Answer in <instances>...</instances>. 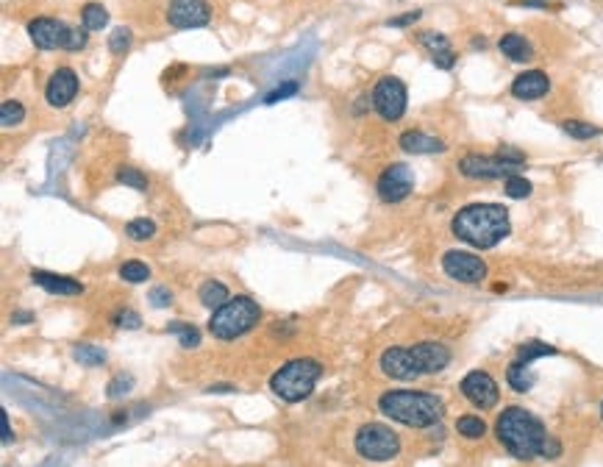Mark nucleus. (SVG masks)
Returning a JSON list of instances; mask_svg holds the SVG:
<instances>
[{"label":"nucleus","instance_id":"1","mask_svg":"<svg viewBox=\"0 0 603 467\" xmlns=\"http://www.w3.org/2000/svg\"><path fill=\"white\" fill-rule=\"evenodd\" d=\"M512 231L509 211L501 204H473L453 217V234L473 248H495Z\"/></svg>","mask_w":603,"mask_h":467},{"label":"nucleus","instance_id":"2","mask_svg":"<svg viewBox=\"0 0 603 467\" xmlns=\"http://www.w3.org/2000/svg\"><path fill=\"white\" fill-rule=\"evenodd\" d=\"M495 434L501 445L514 456V459H534L542 456V448L548 442L545 426L531 415L523 406H509L503 409L498 423H495Z\"/></svg>","mask_w":603,"mask_h":467},{"label":"nucleus","instance_id":"3","mask_svg":"<svg viewBox=\"0 0 603 467\" xmlns=\"http://www.w3.org/2000/svg\"><path fill=\"white\" fill-rule=\"evenodd\" d=\"M378 409L387 417L412 428H428L442 417V401L431 392L414 389H389L378 398Z\"/></svg>","mask_w":603,"mask_h":467},{"label":"nucleus","instance_id":"4","mask_svg":"<svg viewBox=\"0 0 603 467\" xmlns=\"http://www.w3.org/2000/svg\"><path fill=\"white\" fill-rule=\"evenodd\" d=\"M259 317H261L259 303L251 301L248 295H236L228 303H223L220 309H214L211 320H209V331L217 339H236L245 331H251L259 323Z\"/></svg>","mask_w":603,"mask_h":467},{"label":"nucleus","instance_id":"5","mask_svg":"<svg viewBox=\"0 0 603 467\" xmlns=\"http://www.w3.org/2000/svg\"><path fill=\"white\" fill-rule=\"evenodd\" d=\"M323 367L314 359H295V362L284 364L276 376L270 378V387L281 401L286 403H298L303 398L312 395V389L317 384Z\"/></svg>","mask_w":603,"mask_h":467},{"label":"nucleus","instance_id":"6","mask_svg":"<svg viewBox=\"0 0 603 467\" xmlns=\"http://www.w3.org/2000/svg\"><path fill=\"white\" fill-rule=\"evenodd\" d=\"M356 451H359V456H364L370 462H389V459L398 456L401 440L389 426L367 423L356 434Z\"/></svg>","mask_w":603,"mask_h":467},{"label":"nucleus","instance_id":"7","mask_svg":"<svg viewBox=\"0 0 603 467\" xmlns=\"http://www.w3.org/2000/svg\"><path fill=\"white\" fill-rule=\"evenodd\" d=\"M523 164L517 161H509L503 159L501 154L484 156V154H467L459 159V173L467 176V179H481V181H492V179H509V176H517Z\"/></svg>","mask_w":603,"mask_h":467},{"label":"nucleus","instance_id":"8","mask_svg":"<svg viewBox=\"0 0 603 467\" xmlns=\"http://www.w3.org/2000/svg\"><path fill=\"white\" fill-rule=\"evenodd\" d=\"M406 101H409V92H406V84H403L401 78L398 76L378 78L376 89H373V109H376L387 123L401 120L403 111H406Z\"/></svg>","mask_w":603,"mask_h":467},{"label":"nucleus","instance_id":"9","mask_svg":"<svg viewBox=\"0 0 603 467\" xmlns=\"http://www.w3.org/2000/svg\"><path fill=\"white\" fill-rule=\"evenodd\" d=\"M442 270L448 273V278L459 284H478L487 278V264L481 256L470 251H448L442 256Z\"/></svg>","mask_w":603,"mask_h":467},{"label":"nucleus","instance_id":"10","mask_svg":"<svg viewBox=\"0 0 603 467\" xmlns=\"http://www.w3.org/2000/svg\"><path fill=\"white\" fill-rule=\"evenodd\" d=\"M459 389H462V395H464L473 406H478V409H492V406H498V401H501V389L495 384V378H492L489 373H484V370L467 373V376L462 378Z\"/></svg>","mask_w":603,"mask_h":467},{"label":"nucleus","instance_id":"11","mask_svg":"<svg viewBox=\"0 0 603 467\" xmlns=\"http://www.w3.org/2000/svg\"><path fill=\"white\" fill-rule=\"evenodd\" d=\"M378 198L384 204H401L403 198H409V192L414 189V176L406 164H389L381 176H378Z\"/></svg>","mask_w":603,"mask_h":467},{"label":"nucleus","instance_id":"12","mask_svg":"<svg viewBox=\"0 0 603 467\" xmlns=\"http://www.w3.org/2000/svg\"><path fill=\"white\" fill-rule=\"evenodd\" d=\"M167 20L173 28H201L211 20V9L206 0H170Z\"/></svg>","mask_w":603,"mask_h":467},{"label":"nucleus","instance_id":"13","mask_svg":"<svg viewBox=\"0 0 603 467\" xmlns=\"http://www.w3.org/2000/svg\"><path fill=\"white\" fill-rule=\"evenodd\" d=\"M381 370L389 378H398V381H414V378L423 376L417 362H414L412 348H387L381 353Z\"/></svg>","mask_w":603,"mask_h":467},{"label":"nucleus","instance_id":"14","mask_svg":"<svg viewBox=\"0 0 603 467\" xmlns=\"http://www.w3.org/2000/svg\"><path fill=\"white\" fill-rule=\"evenodd\" d=\"M78 95V76L73 67H59L51 78H48V86H45V98L48 104L56 106V109H64L76 101Z\"/></svg>","mask_w":603,"mask_h":467},{"label":"nucleus","instance_id":"15","mask_svg":"<svg viewBox=\"0 0 603 467\" xmlns=\"http://www.w3.org/2000/svg\"><path fill=\"white\" fill-rule=\"evenodd\" d=\"M67 31L70 28L64 26L61 20H53V17H36L28 23V34H31V42L42 51H53V48H64V39H67Z\"/></svg>","mask_w":603,"mask_h":467},{"label":"nucleus","instance_id":"16","mask_svg":"<svg viewBox=\"0 0 603 467\" xmlns=\"http://www.w3.org/2000/svg\"><path fill=\"white\" fill-rule=\"evenodd\" d=\"M551 92V78L542 70H526L512 81V95L517 101H539Z\"/></svg>","mask_w":603,"mask_h":467},{"label":"nucleus","instance_id":"17","mask_svg":"<svg viewBox=\"0 0 603 467\" xmlns=\"http://www.w3.org/2000/svg\"><path fill=\"white\" fill-rule=\"evenodd\" d=\"M412 353H414V362H417L423 376L426 373H439L451 362V351L442 342H420V345L412 348Z\"/></svg>","mask_w":603,"mask_h":467},{"label":"nucleus","instance_id":"18","mask_svg":"<svg viewBox=\"0 0 603 467\" xmlns=\"http://www.w3.org/2000/svg\"><path fill=\"white\" fill-rule=\"evenodd\" d=\"M398 145H401L406 154H442L448 145H445V139H439V136H434V134H426V131H406V134H401V139H398Z\"/></svg>","mask_w":603,"mask_h":467},{"label":"nucleus","instance_id":"19","mask_svg":"<svg viewBox=\"0 0 603 467\" xmlns=\"http://www.w3.org/2000/svg\"><path fill=\"white\" fill-rule=\"evenodd\" d=\"M31 278L34 284H39L42 289H48L53 295H81L84 286L67 278V276H56V273H48V270H31Z\"/></svg>","mask_w":603,"mask_h":467},{"label":"nucleus","instance_id":"20","mask_svg":"<svg viewBox=\"0 0 603 467\" xmlns=\"http://www.w3.org/2000/svg\"><path fill=\"white\" fill-rule=\"evenodd\" d=\"M498 48H501V53L509 59V61H531V59H534V48H531V42H528L523 34H517V31L503 34L501 42H498Z\"/></svg>","mask_w":603,"mask_h":467},{"label":"nucleus","instance_id":"21","mask_svg":"<svg viewBox=\"0 0 603 467\" xmlns=\"http://www.w3.org/2000/svg\"><path fill=\"white\" fill-rule=\"evenodd\" d=\"M198 298H201L203 306H209V309H220L223 303H228L231 298H228V286L220 284V281H203L201 292H198Z\"/></svg>","mask_w":603,"mask_h":467},{"label":"nucleus","instance_id":"22","mask_svg":"<svg viewBox=\"0 0 603 467\" xmlns=\"http://www.w3.org/2000/svg\"><path fill=\"white\" fill-rule=\"evenodd\" d=\"M81 23H84V31H101L109 23V11L101 3H86L81 9Z\"/></svg>","mask_w":603,"mask_h":467},{"label":"nucleus","instance_id":"23","mask_svg":"<svg viewBox=\"0 0 603 467\" xmlns=\"http://www.w3.org/2000/svg\"><path fill=\"white\" fill-rule=\"evenodd\" d=\"M528 364L526 362H512L509 364V370H506V381H509V387L517 389V392H528L531 389V384H534V378H531V373L526 370Z\"/></svg>","mask_w":603,"mask_h":467},{"label":"nucleus","instance_id":"24","mask_svg":"<svg viewBox=\"0 0 603 467\" xmlns=\"http://www.w3.org/2000/svg\"><path fill=\"white\" fill-rule=\"evenodd\" d=\"M456 431L464 437V440H481L487 434V423L476 415H464L456 420Z\"/></svg>","mask_w":603,"mask_h":467},{"label":"nucleus","instance_id":"25","mask_svg":"<svg viewBox=\"0 0 603 467\" xmlns=\"http://www.w3.org/2000/svg\"><path fill=\"white\" fill-rule=\"evenodd\" d=\"M126 234L128 239H134V242H148L156 234V223L148 220V217H136V220H131L126 226Z\"/></svg>","mask_w":603,"mask_h":467},{"label":"nucleus","instance_id":"26","mask_svg":"<svg viewBox=\"0 0 603 467\" xmlns=\"http://www.w3.org/2000/svg\"><path fill=\"white\" fill-rule=\"evenodd\" d=\"M120 278H126V281H131V284H142V281H148V278H151V267H148L145 261L131 259L120 267Z\"/></svg>","mask_w":603,"mask_h":467},{"label":"nucleus","instance_id":"27","mask_svg":"<svg viewBox=\"0 0 603 467\" xmlns=\"http://www.w3.org/2000/svg\"><path fill=\"white\" fill-rule=\"evenodd\" d=\"M562 131H564V134H570L573 139H592V136H598V134H601L598 126L584 123V120H562Z\"/></svg>","mask_w":603,"mask_h":467},{"label":"nucleus","instance_id":"28","mask_svg":"<svg viewBox=\"0 0 603 467\" xmlns=\"http://www.w3.org/2000/svg\"><path fill=\"white\" fill-rule=\"evenodd\" d=\"M23 120H26V109H23V104H17V101H3V106H0V123H3L6 129L20 126Z\"/></svg>","mask_w":603,"mask_h":467},{"label":"nucleus","instance_id":"29","mask_svg":"<svg viewBox=\"0 0 603 467\" xmlns=\"http://www.w3.org/2000/svg\"><path fill=\"white\" fill-rule=\"evenodd\" d=\"M417 39H420V45H423L426 51H431V56H439V53L451 51V42H448V36H445V34H437V31H423Z\"/></svg>","mask_w":603,"mask_h":467},{"label":"nucleus","instance_id":"30","mask_svg":"<svg viewBox=\"0 0 603 467\" xmlns=\"http://www.w3.org/2000/svg\"><path fill=\"white\" fill-rule=\"evenodd\" d=\"M73 356H76L81 364H86V367H98V364L106 362V351L95 348V345H76Z\"/></svg>","mask_w":603,"mask_h":467},{"label":"nucleus","instance_id":"31","mask_svg":"<svg viewBox=\"0 0 603 467\" xmlns=\"http://www.w3.org/2000/svg\"><path fill=\"white\" fill-rule=\"evenodd\" d=\"M531 181H526L523 176H509L506 181H503V192L509 195V198H514V201H523V198H528L531 195Z\"/></svg>","mask_w":603,"mask_h":467},{"label":"nucleus","instance_id":"32","mask_svg":"<svg viewBox=\"0 0 603 467\" xmlns=\"http://www.w3.org/2000/svg\"><path fill=\"white\" fill-rule=\"evenodd\" d=\"M117 181L131 186V189H136V192H145V189H148V179H145L136 167H120V170H117Z\"/></svg>","mask_w":603,"mask_h":467},{"label":"nucleus","instance_id":"33","mask_svg":"<svg viewBox=\"0 0 603 467\" xmlns=\"http://www.w3.org/2000/svg\"><path fill=\"white\" fill-rule=\"evenodd\" d=\"M551 353H556V348L553 345H545V342H526L523 348H520V362H534V359H539V356H551Z\"/></svg>","mask_w":603,"mask_h":467},{"label":"nucleus","instance_id":"34","mask_svg":"<svg viewBox=\"0 0 603 467\" xmlns=\"http://www.w3.org/2000/svg\"><path fill=\"white\" fill-rule=\"evenodd\" d=\"M170 331L181 337V345H184V348H195V345L201 342L198 328H192V326H186V323H170Z\"/></svg>","mask_w":603,"mask_h":467},{"label":"nucleus","instance_id":"35","mask_svg":"<svg viewBox=\"0 0 603 467\" xmlns=\"http://www.w3.org/2000/svg\"><path fill=\"white\" fill-rule=\"evenodd\" d=\"M109 48H111V53L123 56L131 48V31L128 28H114L111 36H109Z\"/></svg>","mask_w":603,"mask_h":467},{"label":"nucleus","instance_id":"36","mask_svg":"<svg viewBox=\"0 0 603 467\" xmlns=\"http://www.w3.org/2000/svg\"><path fill=\"white\" fill-rule=\"evenodd\" d=\"M84 45H86V31L70 28L67 31V39H64V51H81Z\"/></svg>","mask_w":603,"mask_h":467},{"label":"nucleus","instance_id":"37","mask_svg":"<svg viewBox=\"0 0 603 467\" xmlns=\"http://www.w3.org/2000/svg\"><path fill=\"white\" fill-rule=\"evenodd\" d=\"M298 92V84L295 81H289V84H284V86H278L276 92H270L267 98H264V104H278V101H284V98H289V95H295Z\"/></svg>","mask_w":603,"mask_h":467},{"label":"nucleus","instance_id":"38","mask_svg":"<svg viewBox=\"0 0 603 467\" xmlns=\"http://www.w3.org/2000/svg\"><path fill=\"white\" fill-rule=\"evenodd\" d=\"M114 323H117V326H123V328H136V326H139V314H136V311L123 309V311H117V314H114Z\"/></svg>","mask_w":603,"mask_h":467},{"label":"nucleus","instance_id":"39","mask_svg":"<svg viewBox=\"0 0 603 467\" xmlns=\"http://www.w3.org/2000/svg\"><path fill=\"white\" fill-rule=\"evenodd\" d=\"M128 387H131V378H126V376H117V378L109 384V398H120L123 392H128Z\"/></svg>","mask_w":603,"mask_h":467},{"label":"nucleus","instance_id":"40","mask_svg":"<svg viewBox=\"0 0 603 467\" xmlns=\"http://www.w3.org/2000/svg\"><path fill=\"white\" fill-rule=\"evenodd\" d=\"M151 301H153V306H156V309H161V306H167V303L173 301V295H170L164 286H156V289L151 292Z\"/></svg>","mask_w":603,"mask_h":467},{"label":"nucleus","instance_id":"41","mask_svg":"<svg viewBox=\"0 0 603 467\" xmlns=\"http://www.w3.org/2000/svg\"><path fill=\"white\" fill-rule=\"evenodd\" d=\"M434 64L442 67V70H451L453 64H456V53L445 51V53H439V56H434Z\"/></svg>","mask_w":603,"mask_h":467},{"label":"nucleus","instance_id":"42","mask_svg":"<svg viewBox=\"0 0 603 467\" xmlns=\"http://www.w3.org/2000/svg\"><path fill=\"white\" fill-rule=\"evenodd\" d=\"M420 20V11H409V14H403V17H392L387 26H409V23H417Z\"/></svg>","mask_w":603,"mask_h":467},{"label":"nucleus","instance_id":"43","mask_svg":"<svg viewBox=\"0 0 603 467\" xmlns=\"http://www.w3.org/2000/svg\"><path fill=\"white\" fill-rule=\"evenodd\" d=\"M0 423H3V442L11 440V426H9V415L6 412H0Z\"/></svg>","mask_w":603,"mask_h":467},{"label":"nucleus","instance_id":"44","mask_svg":"<svg viewBox=\"0 0 603 467\" xmlns=\"http://www.w3.org/2000/svg\"><path fill=\"white\" fill-rule=\"evenodd\" d=\"M601 417H603V403H601Z\"/></svg>","mask_w":603,"mask_h":467}]
</instances>
